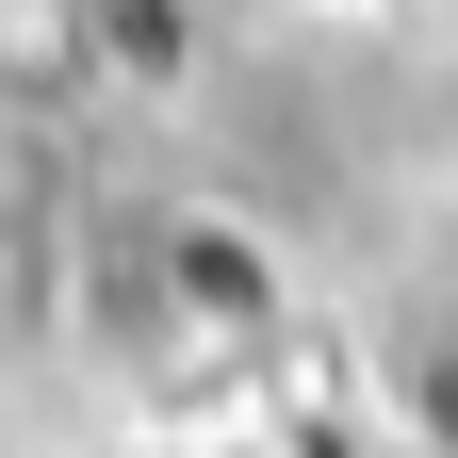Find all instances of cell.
Returning <instances> with one entry per match:
<instances>
[{"label":"cell","instance_id":"cell-1","mask_svg":"<svg viewBox=\"0 0 458 458\" xmlns=\"http://www.w3.org/2000/svg\"><path fill=\"white\" fill-rule=\"evenodd\" d=\"M410 458H458V442H410Z\"/></svg>","mask_w":458,"mask_h":458}]
</instances>
